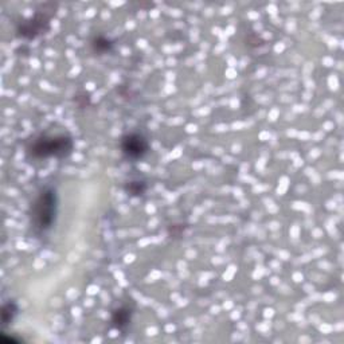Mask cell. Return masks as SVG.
Segmentation results:
<instances>
[{
    "label": "cell",
    "instance_id": "obj_5",
    "mask_svg": "<svg viewBox=\"0 0 344 344\" xmlns=\"http://www.w3.org/2000/svg\"><path fill=\"white\" fill-rule=\"evenodd\" d=\"M16 313H18V306L15 302L10 301V302L4 304L1 308V323H3V325L10 324L11 321L14 320Z\"/></svg>",
    "mask_w": 344,
    "mask_h": 344
},
{
    "label": "cell",
    "instance_id": "obj_1",
    "mask_svg": "<svg viewBox=\"0 0 344 344\" xmlns=\"http://www.w3.org/2000/svg\"><path fill=\"white\" fill-rule=\"evenodd\" d=\"M57 215V194L51 188H46L35 202L33 210L34 223L39 230L50 229Z\"/></svg>",
    "mask_w": 344,
    "mask_h": 344
},
{
    "label": "cell",
    "instance_id": "obj_3",
    "mask_svg": "<svg viewBox=\"0 0 344 344\" xmlns=\"http://www.w3.org/2000/svg\"><path fill=\"white\" fill-rule=\"evenodd\" d=\"M121 149H123V152H124L127 158L136 160V159L143 158L144 155L147 153V151H148V143L140 134H127V136L123 137Z\"/></svg>",
    "mask_w": 344,
    "mask_h": 344
},
{
    "label": "cell",
    "instance_id": "obj_7",
    "mask_svg": "<svg viewBox=\"0 0 344 344\" xmlns=\"http://www.w3.org/2000/svg\"><path fill=\"white\" fill-rule=\"evenodd\" d=\"M145 190H147V186L144 184V182H130L128 186H127L128 194H130V195L133 196L143 195L144 192H145Z\"/></svg>",
    "mask_w": 344,
    "mask_h": 344
},
{
    "label": "cell",
    "instance_id": "obj_6",
    "mask_svg": "<svg viewBox=\"0 0 344 344\" xmlns=\"http://www.w3.org/2000/svg\"><path fill=\"white\" fill-rule=\"evenodd\" d=\"M93 47H94L97 53H105V51H109L112 48V42L109 39L104 38V37H98L93 43Z\"/></svg>",
    "mask_w": 344,
    "mask_h": 344
},
{
    "label": "cell",
    "instance_id": "obj_2",
    "mask_svg": "<svg viewBox=\"0 0 344 344\" xmlns=\"http://www.w3.org/2000/svg\"><path fill=\"white\" fill-rule=\"evenodd\" d=\"M73 143L67 136H55V137H43L34 144L31 152L37 158H62L70 153Z\"/></svg>",
    "mask_w": 344,
    "mask_h": 344
},
{
    "label": "cell",
    "instance_id": "obj_4",
    "mask_svg": "<svg viewBox=\"0 0 344 344\" xmlns=\"http://www.w3.org/2000/svg\"><path fill=\"white\" fill-rule=\"evenodd\" d=\"M112 321H113V325H115L116 328L123 330L130 321V311H128L127 308H120V309L115 311V313H113Z\"/></svg>",
    "mask_w": 344,
    "mask_h": 344
}]
</instances>
